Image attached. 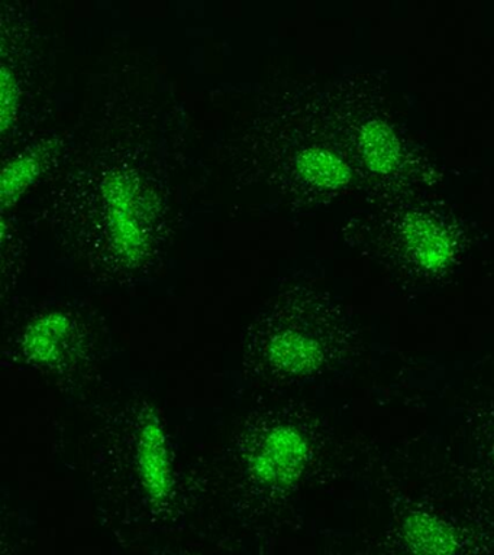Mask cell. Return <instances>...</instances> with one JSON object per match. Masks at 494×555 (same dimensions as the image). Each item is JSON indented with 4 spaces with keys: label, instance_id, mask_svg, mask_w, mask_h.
<instances>
[{
    "label": "cell",
    "instance_id": "obj_4",
    "mask_svg": "<svg viewBox=\"0 0 494 555\" xmlns=\"http://www.w3.org/2000/svg\"><path fill=\"white\" fill-rule=\"evenodd\" d=\"M309 460V442L297 428L280 425L264 438L251 459V473L268 486H290L299 480Z\"/></svg>",
    "mask_w": 494,
    "mask_h": 555
},
{
    "label": "cell",
    "instance_id": "obj_6",
    "mask_svg": "<svg viewBox=\"0 0 494 555\" xmlns=\"http://www.w3.org/2000/svg\"><path fill=\"white\" fill-rule=\"evenodd\" d=\"M138 468L142 485L153 501L170 496L173 476L166 434L159 418L150 415L142 424L138 440Z\"/></svg>",
    "mask_w": 494,
    "mask_h": 555
},
{
    "label": "cell",
    "instance_id": "obj_11",
    "mask_svg": "<svg viewBox=\"0 0 494 555\" xmlns=\"http://www.w3.org/2000/svg\"><path fill=\"white\" fill-rule=\"evenodd\" d=\"M0 121H2V130L7 132L14 124L16 111H18L20 90L14 74L7 67L2 68V81H0Z\"/></svg>",
    "mask_w": 494,
    "mask_h": 555
},
{
    "label": "cell",
    "instance_id": "obj_2",
    "mask_svg": "<svg viewBox=\"0 0 494 555\" xmlns=\"http://www.w3.org/2000/svg\"><path fill=\"white\" fill-rule=\"evenodd\" d=\"M366 223V243L423 276L442 275L461 254L457 221L444 208L416 197L384 204Z\"/></svg>",
    "mask_w": 494,
    "mask_h": 555
},
{
    "label": "cell",
    "instance_id": "obj_8",
    "mask_svg": "<svg viewBox=\"0 0 494 555\" xmlns=\"http://www.w3.org/2000/svg\"><path fill=\"white\" fill-rule=\"evenodd\" d=\"M268 358L277 369L292 375H307L322 366V345L309 334L288 330L277 334L268 346Z\"/></svg>",
    "mask_w": 494,
    "mask_h": 555
},
{
    "label": "cell",
    "instance_id": "obj_3",
    "mask_svg": "<svg viewBox=\"0 0 494 555\" xmlns=\"http://www.w3.org/2000/svg\"><path fill=\"white\" fill-rule=\"evenodd\" d=\"M102 193L112 242L127 262H137L145 255L150 241L141 186L131 173L116 171L103 181Z\"/></svg>",
    "mask_w": 494,
    "mask_h": 555
},
{
    "label": "cell",
    "instance_id": "obj_7",
    "mask_svg": "<svg viewBox=\"0 0 494 555\" xmlns=\"http://www.w3.org/2000/svg\"><path fill=\"white\" fill-rule=\"evenodd\" d=\"M403 538L414 555H455L459 546L455 529L440 516L423 511L406 516Z\"/></svg>",
    "mask_w": 494,
    "mask_h": 555
},
{
    "label": "cell",
    "instance_id": "obj_10",
    "mask_svg": "<svg viewBox=\"0 0 494 555\" xmlns=\"http://www.w3.org/2000/svg\"><path fill=\"white\" fill-rule=\"evenodd\" d=\"M41 159L36 154L23 155L8 164L2 172V202L14 203L41 171Z\"/></svg>",
    "mask_w": 494,
    "mask_h": 555
},
{
    "label": "cell",
    "instance_id": "obj_9",
    "mask_svg": "<svg viewBox=\"0 0 494 555\" xmlns=\"http://www.w3.org/2000/svg\"><path fill=\"white\" fill-rule=\"evenodd\" d=\"M71 333V320L62 312H50L28 328L24 351L33 362L47 364L59 359L60 350Z\"/></svg>",
    "mask_w": 494,
    "mask_h": 555
},
{
    "label": "cell",
    "instance_id": "obj_12",
    "mask_svg": "<svg viewBox=\"0 0 494 555\" xmlns=\"http://www.w3.org/2000/svg\"><path fill=\"white\" fill-rule=\"evenodd\" d=\"M493 459H494V450H493Z\"/></svg>",
    "mask_w": 494,
    "mask_h": 555
},
{
    "label": "cell",
    "instance_id": "obj_1",
    "mask_svg": "<svg viewBox=\"0 0 494 555\" xmlns=\"http://www.w3.org/2000/svg\"><path fill=\"white\" fill-rule=\"evenodd\" d=\"M359 81L345 121V150L355 171L381 204L416 197L432 186L436 171L402 132L380 98Z\"/></svg>",
    "mask_w": 494,
    "mask_h": 555
},
{
    "label": "cell",
    "instance_id": "obj_5",
    "mask_svg": "<svg viewBox=\"0 0 494 555\" xmlns=\"http://www.w3.org/2000/svg\"><path fill=\"white\" fill-rule=\"evenodd\" d=\"M294 167L306 185L329 194L349 189L357 176L349 152L327 145L303 147L297 152Z\"/></svg>",
    "mask_w": 494,
    "mask_h": 555
}]
</instances>
